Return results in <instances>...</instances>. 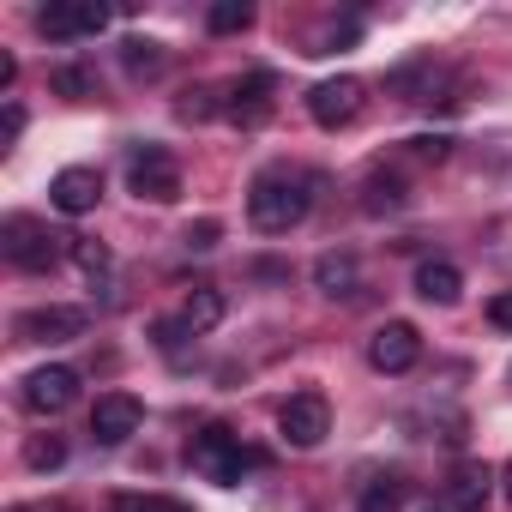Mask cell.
Listing matches in <instances>:
<instances>
[{
    "instance_id": "cell-1",
    "label": "cell",
    "mask_w": 512,
    "mask_h": 512,
    "mask_svg": "<svg viewBox=\"0 0 512 512\" xmlns=\"http://www.w3.org/2000/svg\"><path fill=\"white\" fill-rule=\"evenodd\" d=\"M314 211V175L278 163V169H260L247 187V223L260 235H290L302 217Z\"/></svg>"
},
{
    "instance_id": "cell-2",
    "label": "cell",
    "mask_w": 512,
    "mask_h": 512,
    "mask_svg": "<svg viewBox=\"0 0 512 512\" xmlns=\"http://www.w3.org/2000/svg\"><path fill=\"white\" fill-rule=\"evenodd\" d=\"M187 464L205 476V482H217V488H235L253 464H260V452H247L241 446V434H229L223 422H211V428H199L193 434V446H187Z\"/></svg>"
},
{
    "instance_id": "cell-3",
    "label": "cell",
    "mask_w": 512,
    "mask_h": 512,
    "mask_svg": "<svg viewBox=\"0 0 512 512\" xmlns=\"http://www.w3.org/2000/svg\"><path fill=\"white\" fill-rule=\"evenodd\" d=\"M0 253H7L19 272H55L61 253H73V235H55L37 217H7L0 223Z\"/></svg>"
},
{
    "instance_id": "cell-4",
    "label": "cell",
    "mask_w": 512,
    "mask_h": 512,
    "mask_svg": "<svg viewBox=\"0 0 512 512\" xmlns=\"http://www.w3.org/2000/svg\"><path fill=\"white\" fill-rule=\"evenodd\" d=\"M127 187L151 205H175L181 199V163L163 151V145H139L127 157Z\"/></svg>"
},
{
    "instance_id": "cell-5",
    "label": "cell",
    "mask_w": 512,
    "mask_h": 512,
    "mask_svg": "<svg viewBox=\"0 0 512 512\" xmlns=\"http://www.w3.org/2000/svg\"><path fill=\"white\" fill-rule=\"evenodd\" d=\"M362 103H368V85H362V79H350V73H338V79H320V85L308 91V115H314L326 133L350 127V121L362 115Z\"/></svg>"
},
{
    "instance_id": "cell-6",
    "label": "cell",
    "mask_w": 512,
    "mask_h": 512,
    "mask_svg": "<svg viewBox=\"0 0 512 512\" xmlns=\"http://www.w3.org/2000/svg\"><path fill=\"white\" fill-rule=\"evenodd\" d=\"M85 326H91V314H85V308H67V302L25 308V314L13 320L19 344H73V338H85Z\"/></svg>"
},
{
    "instance_id": "cell-7",
    "label": "cell",
    "mask_w": 512,
    "mask_h": 512,
    "mask_svg": "<svg viewBox=\"0 0 512 512\" xmlns=\"http://www.w3.org/2000/svg\"><path fill=\"white\" fill-rule=\"evenodd\" d=\"M278 434H284V446L314 452V446L332 434V404H326L320 392H296V398L278 410Z\"/></svg>"
},
{
    "instance_id": "cell-8",
    "label": "cell",
    "mask_w": 512,
    "mask_h": 512,
    "mask_svg": "<svg viewBox=\"0 0 512 512\" xmlns=\"http://www.w3.org/2000/svg\"><path fill=\"white\" fill-rule=\"evenodd\" d=\"M73 398H79V374H73V368H61V362L31 368V374L19 380V404H25L31 416H61Z\"/></svg>"
},
{
    "instance_id": "cell-9",
    "label": "cell",
    "mask_w": 512,
    "mask_h": 512,
    "mask_svg": "<svg viewBox=\"0 0 512 512\" xmlns=\"http://www.w3.org/2000/svg\"><path fill=\"white\" fill-rule=\"evenodd\" d=\"M109 25V13L97 7V0H55V7L37 13V31L49 43H79V37H97Z\"/></svg>"
},
{
    "instance_id": "cell-10",
    "label": "cell",
    "mask_w": 512,
    "mask_h": 512,
    "mask_svg": "<svg viewBox=\"0 0 512 512\" xmlns=\"http://www.w3.org/2000/svg\"><path fill=\"white\" fill-rule=\"evenodd\" d=\"M368 362H374L380 374H410V368L422 362V332H416L410 320H386V326L368 338Z\"/></svg>"
},
{
    "instance_id": "cell-11",
    "label": "cell",
    "mask_w": 512,
    "mask_h": 512,
    "mask_svg": "<svg viewBox=\"0 0 512 512\" xmlns=\"http://www.w3.org/2000/svg\"><path fill=\"white\" fill-rule=\"evenodd\" d=\"M139 422H145V410H139L133 392H103V398L91 404V440H97V446H127V440L139 434Z\"/></svg>"
},
{
    "instance_id": "cell-12",
    "label": "cell",
    "mask_w": 512,
    "mask_h": 512,
    "mask_svg": "<svg viewBox=\"0 0 512 512\" xmlns=\"http://www.w3.org/2000/svg\"><path fill=\"white\" fill-rule=\"evenodd\" d=\"M97 199H103V175L85 169V163H73V169H61L49 181V205L61 217H85V211H97Z\"/></svg>"
},
{
    "instance_id": "cell-13",
    "label": "cell",
    "mask_w": 512,
    "mask_h": 512,
    "mask_svg": "<svg viewBox=\"0 0 512 512\" xmlns=\"http://www.w3.org/2000/svg\"><path fill=\"white\" fill-rule=\"evenodd\" d=\"M272 91H278V79H272V73H247V79H235V85H229L223 115H229L235 127H260V121L272 115Z\"/></svg>"
},
{
    "instance_id": "cell-14",
    "label": "cell",
    "mask_w": 512,
    "mask_h": 512,
    "mask_svg": "<svg viewBox=\"0 0 512 512\" xmlns=\"http://www.w3.org/2000/svg\"><path fill=\"white\" fill-rule=\"evenodd\" d=\"M488 494H494V470H488V464H476V458L452 464V476H446V500H452V512H482Z\"/></svg>"
},
{
    "instance_id": "cell-15",
    "label": "cell",
    "mask_w": 512,
    "mask_h": 512,
    "mask_svg": "<svg viewBox=\"0 0 512 512\" xmlns=\"http://www.w3.org/2000/svg\"><path fill=\"white\" fill-rule=\"evenodd\" d=\"M416 296L434 302V308H452V302L464 296V272H458L452 260H422V266H416Z\"/></svg>"
},
{
    "instance_id": "cell-16",
    "label": "cell",
    "mask_w": 512,
    "mask_h": 512,
    "mask_svg": "<svg viewBox=\"0 0 512 512\" xmlns=\"http://www.w3.org/2000/svg\"><path fill=\"white\" fill-rule=\"evenodd\" d=\"M314 284H320V296H356V284H362V260L356 253H320L314 260Z\"/></svg>"
},
{
    "instance_id": "cell-17",
    "label": "cell",
    "mask_w": 512,
    "mask_h": 512,
    "mask_svg": "<svg viewBox=\"0 0 512 512\" xmlns=\"http://www.w3.org/2000/svg\"><path fill=\"white\" fill-rule=\"evenodd\" d=\"M386 85H392V91H398L404 103H434V91L446 85V73H440L434 61H410V67H398V73H392Z\"/></svg>"
},
{
    "instance_id": "cell-18",
    "label": "cell",
    "mask_w": 512,
    "mask_h": 512,
    "mask_svg": "<svg viewBox=\"0 0 512 512\" xmlns=\"http://www.w3.org/2000/svg\"><path fill=\"white\" fill-rule=\"evenodd\" d=\"M175 320H181V326H187L193 338H199V332H211V326L223 320V290H211V284H199V290H193V296L181 302V314H175Z\"/></svg>"
},
{
    "instance_id": "cell-19",
    "label": "cell",
    "mask_w": 512,
    "mask_h": 512,
    "mask_svg": "<svg viewBox=\"0 0 512 512\" xmlns=\"http://www.w3.org/2000/svg\"><path fill=\"white\" fill-rule=\"evenodd\" d=\"M404 494H410V482H404V476H374V482L362 488L356 512H404Z\"/></svg>"
},
{
    "instance_id": "cell-20",
    "label": "cell",
    "mask_w": 512,
    "mask_h": 512,
    "mask_svg": "<svg viewBox=\"0 0 512 512\" xmlns=\"http://www.w3.org/2000/svg\"><path fill=\"white\" fill-rule=\"evenodd\" d=\"M253 25V7L247 0H217V7H205V31L211 37H235V31H247Z\"/></svg>"
},
{
    "instance_id": "cell-21",
    "label": "cell",
    "mask_w": 512,
    "mask_h": 512,
    "mask_svg": "<svg viewBox=\"0 0 512 512\" xmlns=\"http://www.w3.org/2000/svg\"><path fill=\"white\" fill-rule=\"evenodd\" d=\"M121 61H127L133 79H151V73L163 67V43H151V37H127V43H121Z\"/></svg>"
},
{
    "instance_id": "cell-22",
    "label": "cell",
    "mask_w": 512,
    "mask_h": 512,
    "mask_svg": "<svg viewBox=\"0 0 512 512\" xmlns=\"http://www.w3.org/2000/svg\"><path fill=\"white\" fill-rule=\"evenodd\" d=\"M49 85H55L61 97H73V103H85V97H97V67H55Z\"/></svg>"
},
{
    "instance_id": "cell-23",
    "label": "cell",
    "mask_w": 512,
    "mask_h": 512,
    "mask_svg": "<svg viewBox=\"0 0 512 512\" xmlns=\"http://www.w3.org/2000/svg\"><path fill=\"white\" fill-rule=\"evenodd\" d=\"M25 464L31 470H61L67 464V440L61 434H31L25 440Z\"/></svg>"
},
{
    "instance_id": "cell-24",
    "label": "cell",
    "mask_w": 512,
    "mask_h": 512,
    "mask_svg": "<svg viewBox=\"0 0 512 512\" xmlns=\"http://www.w3.org/2000/svg\"><path fill=\"white\" fill-rule=\"evenodd\" d=\"M404 205V181H392V175H368V187H362V211H398Z\"/></svg>"
},
{
    "instance_id": "cell-25",
    "label": "cell",
    "mask_w": 512,
    "mask_h": 512,
    "mask_svg": "<svg viewBox=\"0 0 512 512\" xmlns=\"http://www.w3.org/2000/svg\"><path fill=\"white\" fill-rule=\"evenodd\" d=\"M73 260H79V272L97 284V278L109 272V247H103V241H91V235H73Z\"/></svg>"
},
{
    "instance_id": "cell-26",
    "label": "cell",
    "mask_w": 512,
    "mask_h": 512,
    "mask_svg": "<svg viewBox=\"0 0 512 512\" xmlns=\"http://www.w3.org/2000/svg\"><path fill=\"white\" fill-rule=\"evenodd\" d=\"M175 109H181V121H211L223 103H217V91H211V85H193V91H181V103H175Z\"/></svg>"
},
{
    "instance_id": "cell-27",
    "label": "cell",
    "mask_w": 512,
    "mask_h": 512,
    "mask_svg": "<svg viewBox=\"0 0 512 512\" xmlns=\"http://www.w3.org/2000/svg\"><path fill=\"white\" fill-rule=\"evenodd\" d=\"M181 241H187L193 253H211V247L223 241V223H217V217H199V223H187V235H181Z\"/></svg>"
},
{
    "instance_id": "cell-28",
    "label": "cell",
    "mask_w": 512,
    "mask_h": 512,
    "mask_svg": "<svg viewBox=\"0 0 512 512\" xmlns=\"http://www.w3.org/2000/svg\"><path fill=\"white\" fill-rule=\"evenodd\" d=\"M115 512H187V506L163 500V494H127V500H115Z\"/></svg>"
},
{
    "instance_id": "cell-29",
    "label": "cell",
    "mask_w": 512,
    "mask_h": 512,
    "mask_svg": "<svg viewBox=\"0 0 512 512\" xmlns=\"http://www.w3.org/2000/svg\"><path fill=\"white\" fill-rule=\"evenodd\" d=\"M410 157H422V163H446V157H452V139H410Z\"/></svg>"
},
{
    "instance_id": "cell-30",
    "label": "cell",
    "mask_w": 512,
    "mask_h": 512,
    "mask_svg": "<svg viewBox=\"0 0 512 512\" xmlns=\"http://www.w3.org/2000/svg\"><path fill=\"white\" fill-rule=\"evenodd\" d=\"M187 338H193V332H187L181 320H163V326H157V350H169V356H175V350H181Z\"/></svg>"
},
{
    "instance_id": "cell-31",
    "label": "cell",
    "mask_w": 512,
    "mask_h": 512,
    "mask_svg": "<svg viewBox=\"0 0 512 512\" xmlns=\"http://www.w3.org/2000/svg\"><path fill=\"white\" fill-rule=\"evenodd\" d=\"M488 326H500V332H512V290H500V296L488 302Z\"/></svg>"
},
{
    "instance_id": "cell-32",
    "label": "cell",
    "mask_w": 512,
    "mask_h": 512,
    "mask_svg": "<svg viewBox=\"0 0 512 512\" xmlns=\"http://www.w3.org/2000/svg\"><path fill=\"white\" fill-rule=\"evenodd\" d=\"M25 133V109L19 103H7V139H19Z\"/></svg>"
},
{
    "instance_id": "cell-33",
    "label": "cell",
    "mask_w": 512,
    "mask_h": 512,
    "mask_svg": "<svg viewBox=\"0 0 512 512\" xmlns=\"http://www.w3.org/2000/svg\"><path fill=\"white\" fill-rule=\"evenodd\" d=\"M13 512H61V506H13Z\"/></svg>"
},
{
    "instance_id": "cell-34",
    "label": "cell",
    "mask_w": 512,
    "mask_h": 512,
    "mask_svg": "<svg viewBox=\"0 0 512 512\" xmlns=\"http://www.w3.org/2000/svg\"><path fill=\"white\" fill-rule=\"evenodd\" d=\"M506 494H512V464H506Z\"/></svg>"
},
{
    "instance_id": "cell-35",
    "label": "cell",
    "mask_w": 512,
    "mask_h": 512,
    "mask_svg": "<svg viewBox=\"0 0 512 512\" xmlns=\"http://www.w3.org/2000/svg\"><path fill=\"white\" fill-rule=\"evenodd\" d=\"M506 380H512V374H506Z\"/></svg>"
}]
</instances>
